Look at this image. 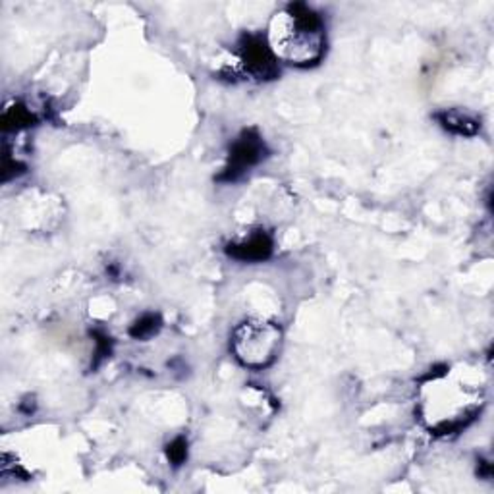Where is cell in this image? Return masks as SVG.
<instances>
[{
	"label": "cell",
	"instance_id": "ba28073f",
	"mask_svg": "<svg viewBox=\"0 0 494 494\" xmlns=\"http://www.w3.org/2000/svg\"><path fill=\"white\" fill-rule=\"evenodd\" d=\"M161 327H163L161 315H156V313H146V315H141L134 324H131L130 336L136 340H147L159 332Z\"/></svg>",
	"mask_w": 494,
	"mask_h": 494
},
{
	"label": "cell",
	"instance_id": "30bf717a",
	"mask_svg": "<svg viewBox=\"0 0 494 494\" xmlns=\"http://www.w3.org/2000/svg\"><path fill=\"white\" fill-rule=\"evenodd\" d=\"M95 336H97V340H95V342H97V354H95L93 367H99L103 359L111 357V339H108V336H105V334H99V332H95Z\"/></svg>",
	"mask_w": 494,
	"mask_h": 494
},
{
	"label": "cell",
	"instance_id": "277c9868",
	"mask_svg": "<svg viewBox=\"0 0 494 494\" xmlns=\"http://www.w3.org/2000/svg\"><path fill=\"white\" fill-rule=\"evenodd\" d=\"M239 60L251 78L259 81H267L279 78L280 68L279 60L272 54L269 41L261 35L247 33L239 39Z\"/></svg>",
	"mask_w": 494,
	"mask_h": 494
},
{
	"label": "cell",
	"instance_id": "3957f363",
	"mask_svg": "<svg viewBox=\"0 0 494 494\" xmlns=\"http://www.w3.org/2000/svg\"><path fill=\"white\" fill-rule=\"evenodd\" d=\"M269 156L267 143L263 141L257 130H244L242 134L232 143L230 153H228V163L224 166L222 174L216 178L219 182L232 184L242 180L246 172H249L253 166H257Z\"/></svg>",
	"mask_w": 494,
	"mask_h": 494
},
{
	"label": "cell",
	"instance_id": "8992f818",
	"mask_svg": "<svg viewBox=\"0 0 494 494\" xmlns=\"http://www.w3.org/2000/svg\"><path fill=\"white\" fill-rule=\"evenodd\" d=\"M437 120L446 131H450L454 136L472 138L477 136L481 130V118L473 113L464 111V108H446V111L437 114Z\"/></svg>",
	"mask_w": 494,
	"mask_h": 494
},
{
	"label": "cell",
	"instance_id": "6da1fadb",
	"mask_svg": "<svg viewBox=\"0 0 494 494\" xmlns=\"http://www.w3.org/2000/svg\"><path fill=\"white\" fill-rule=\"evenodd\" d=\"M267 41L276 60L296 68L319 64L327 51V31L321 14L299 3L288 4L274 16Z\"/></svg>",
	"mask_w": 494,
	"mask_h": 494
},
{
	"label": "cell",
	"instance_id": "52a82bcc",
	"mask_svg": "<svg viewBox=\"0 0 494 494\" xmlns=\"http://www.w3.org/2000/svg\"><path fill=\"white\" fill-rule=\"evenodd\" d=\"M35 122H38V118H35L33 113H29V108H26L23 105L10 106L3 114L4 131H18L21 128L35 126Z\"/></svg>",
	"mask_w": 494,
	"mask_h": 494
},
{
	"label": "cell",
	"instance_id": "9c48e42d",
	"mask_svg": "<svg viewBox=\"0 0 494 494\" xmlns=\"http://www.w3.org/2000/svg\"><path fill=\"white\" fill-rule=\"evenodd\" d=\"M166 456H168V462H171L172 465H176V467L182 465L188 457V440L184 437L174 439L171 444L166 446Z\"/></svg>",
	"mask_w": 494,
	"mask_h": 494
},
{
	"label": "cell",
	"instance_id": "7a4b0ae2",
	"mask_svg": "<svg viewBox=\"0 0 494 494\" xmlns=\"http://www.w3.org/2000/svg\"><path fill=\"white\" fill-rule=\"evenodd\" d=\"M282 331L267 321H246L232 334L230 347L236 359L247 369H267L279 357Z\"/></svg>",
	"mask_w": 494,
	"mask_h": 494
},
{
	"label": "cell",
	"instance_id": "5b68a950",
	"mask_svg": "<svg viewBox=\"0 0 494 494\" xmlns=\"http://www.w3.org/2000/svg\"><path fill=\"white\" fill-rule=\"evenodd\" d=\"M272 238L267 232H255L239 244H230L226 247V253L236 261L242 263H261L267 261L272 255Z\"/></svg>",
	"mask_w": 494,
	"mask_h": 494
}]
</instances>
